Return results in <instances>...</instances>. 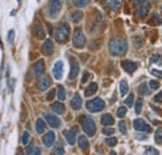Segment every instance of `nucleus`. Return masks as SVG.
I'll list each match as a JSON object with an SVG mask.
<instances>
[{
	"mask_svg": "<svg viewBox=\"0 0 162 155\" xmlns=\"http://www.w3.org/2000/svg\"><path fill=\"white\" fill-rule=\"evenodd\" d=\"M109 51L112 56H121L127 51V41L121 37L112 38L109 43Z\"/></svg>",
	"mask_w": 162,
	"mask_h": 155,
	"instance_id": "1",
	"label": "nucleus"
},
{
	"mask_svg": "<svg viewBox=\"0 0 162 155\" xmlns=\"http://www.w3.org/2000/svg\"><path fill=\"white\" fill-rule=\"evenodd\" d=\"M70 35V26L66 23H61L55 30V39L57 43H66Z\"/></svg>",
	"mask_w": 162,
	"mask_h": 155,
	"instance_id": "2",
	"label": "nucleus"
},
{
	"mask_svg": "<svg viewBox=\"0 0 162 155\" xmlns=\"http://www.w3.org/2000/svg\"><path fill=\"white\" fill-rule=\"evenodd\" d=\"M80 124L82 130L85 132L86 135L89 136H94L96 133V124L90 116H81L80 118Z\"/></svg>",
	"mask_w": 162,
	"mask_h": 155,
	"instance_id": "3",
	"label": "nucleus"
},
{
	"mask_svg": "<svg viewBox=\"0 0 162 155\" xmlns=\"http://www.w3.org/2000/svg\"><path fill=\"white\" fill-rule=\"evenodd\" d=\"M104 108H105V101L101 98H95L92 100H89L86 103V109L91 113L101 111Z\"/></svg>",
	"mask_w": 162,
	"mask_h": 155,
	"instance_id": "4",
	"label": "nucleus"
},
{
	"mask_svg": "<svg viewBox=\"0 0 162 155\" xmlns=\"http://www.w3.org/2000/svg\"><path fill=\"white\" fill-rule=\"evenodd\" d=\"M73 44L75 48H79V49H81V48L85 46L86 44V39H85V35H84L82 30L80 28H76L74 30V35H73Z\"/></svg>",
	"mask_w": 162,
	"mask_h": 155,
	"instance_id": "5",
	"label": "nucleus"
},
{
	"mask_svg": "<svg viewBox=\"0 0 162 155\" xmlns=\"http://www.w3.org/2000/svg\"><path fill=\"white\" fill-rule=\"evenodd\" d=\"M61 8H62V0H50L49 9H47V14H49L50 18L55 19V18L59 15Z\"/></svg>",
	"mask_w": 162,
	"mask_h": 155,
	"instance_id": "6",
	"label": "nucleus"
},
{
	"mask_svg": "<svg viewBox=\"0 0 162 155\" xmlns=\"http://www.w3.org/2000/svg\"><path fill=\"white\" fill-rule=\"evenodd\" d=\"M134 128L135 130H139V132H146V133H150L151 132V126L143 120V119H135L134 120Z\"/></svg>",
	"mask_w": 162,
	"mask_h": 155,
	"instance_id": "7",
	"label": "nucleus"
},
{
	"mask_svg": "<svg viewBox=\"0 0 162 155\" xmlns=\"http://www.w3.org/2000/svg\"><path fill=\"white\" fill-rule=\"evenodd\" d=\"M62 74H64V64L62 61H56L54 64V68H52V76L55 78L56 80H60L62 78Z\"/></svg>",
	"mask_w": 162,
	"mask_h": 155,
	"instance_id": "8",
	"label": "nucleus"
},
{
	"mask_svg": "<svg viewBox=\"0 0 162 155\" xmlns=\"http://www.w3.org/2000/svg\"><path fill=\"white\" fill-rule=\"evenodd\" d=\"M70 64H71V68H70V79H75V78L79 75L80 65H79V61H77L75 58H71L70 59Z\"/></svg>",
	"mask_w": 162,
	"mask_h": 155,
	"instance_id": "9",
	"label": "nucleus"
},
{
	"mask_svg": "<svg viewBox=\"0 0 162 155\" xmlns=\"http://www.w3.org/2000/svg\"><path fill=\"white\" fill-rule=\"evenodd\" d=\"M44 118H45V120L47 121V124H49L51 128H60V125H61V121H60V119L56 115L45 114Z\"/></svg>",
	"mask_w": 162,
	"mask_h": 155,
	"instance_id": "10",
	"label": "nucleus"
},
{
	"mask_svg": "<svg viewBox=\"0 0 162 155\" xmlns=\"http://www.w3.org/2000/svg\"><path fill=\"white\" fill-rule=\"evenodd\" d=\"M121 67L125 71H127L129 74H132L134 71L137 69V64L135 61H131V60H122L121 61Z\"/></svg>",
	"mask_w": 162,
	"mask_h": 155,
	"instance_id": "11",
	"label": "nucleus"
},
{
	"mask_svg": "<svg viewBox=\"0 0 162 155\" xmlns=\"http://www.w3.org/2000/svg\"><path fill=\"white\" fill-rule=\"evenodd\" d=\"M34 35L38 39H44L45 38V30H44V26L40 21H36L34 24Z\"/></svg>",
	"mask_w": 162,
	"mask_h": 155,
	"instance_id": "12",
	"label": "nucleus"
},
{
	"mask_svg": "<svg viewBox=\"0 0 162 155\" xmlns=\"http://www.w3.org/2000/svg\"><path fill=\"white\" fill-rule=\"evenodd\" d=\"M38 85H39V89L41 91H44L46 90V89H49L50 85H51V80H50V78L47 76V75H43L40 78V80L38 83Z\"/></svg>",
	"mask_w": 162,
	"mask_h": 155,
	"instance_id": "13",
	"label": "nucleus"
},
{
	"mask_svg": "<svg viewBox=\"0 0 162 155\" xmlns=\"http://www.w3.org/2000/svg\"><path fill=\"white\" fill-rule=\"evenodd\" d=\"M64 135H65V139L68 140V143H69L70 145H74L75 144V141H76V130L75 129L65 130Z\"/></svg>",
	"mask_w": 162,
	"mask_h": 155,
	"instance_id": "14",
	"label": "nucleus"
},
{
	"mask_svg": "<svg viewBox=\"0 0 162 155\" xmlns=\"http://www.w3.org/2000/svg\"><path fill=\"white\" fill-rule=\"evenodd\" d=\"M45 71V64H44V60H39L36 64L34 65V69H33V73L35 76H40L43 75Z\"/></svg>",
	"mask_w": 162,
	"mask_h": 155,
	"instance_id": "15",
	"label": "nucleus"
},
{
	"mask_svg": "<svg viewBox=\"0 0 162 155\" xmlns=\"http://www.w3.org/2000/svg\"><path fill=\"white\" fill-rule=\"evenodd\" d=\"M54 51V44L50 39H46L43 44V53L45 55H51Z\"/></svg>",
	"mask_w": 162,
	"mask_h": 155,
	"instance_id": "16",
	"label": "nucleus"
},
{
	"mask_svg": "<svg viewBox=\"0 0 162 155\" xmlns=\"http://www.w3.org/2000/svg\"><path fill=\"white\" fill-rule=\"evenodd\" d=\"M43 141H44L45 146L50 148V146L54 144V141H55V133H54V132L46 133V134L44 135V138H43Z\"/></svg>",
	"mask_w": 162,
	"mask_h": 155,
	"instance_id": "17",
	"label": "nucleus"
},
{
	"mask_svg": "<svg viewBox=\"0 0 162 155\" xmlns=\"http://www.w3.org/2000/svg\"><path fill=\"white\" fill-rule=\"evenodd\" d=\"M81 106H82V99L79 94H75L74 98L71 99V108L74 110H79L81 109Z\"/></svg>",
	"mask_w": 162,
	"mask_h": 155,
	"instance_id": "18",
	"label": "nucleus"
},
{
	"mask_svg": "<svg viewBox=\"0 0 162 155\" xmlns=\"http://www.w3.org/2000/svg\"><path fill=\"white\" fill-rule=\"evenodd\" d=\"M104 3L106 7H109L110 9H118L122 5V0H104Z\"/></svg>",
	"mask_w": 162,
	"mask_h": 155,
	"instance_id": "19",
	"label": "nucleus"
},
{
	"mask_svg": "<svg viewBox=\"0 0 162 155\" xmlns=\"http://www.w3.org/2000/svg\"><path fill=\"white\" fill-rule=\"evenodd\" d=\"M135 11H136V15L140 16V18H143L148 14V7L147 5H142V7H135Z\"/></svg>",
	"mask_w": 162,
	"mask_h": 155,
	"instance_id": "20",
	"label": "nucleus"
},
{
	"mask_svg": "<svg viewBox=\"0 0 162 155\" xmlns=\"http://www.w3.org/2000/svg\"><path fill=\"white\" fill-rule=\"evenodd\" d=\"M96 91H97V84H96V83H91V84L85 89V97H91Z\"/></svg>",
	"mask_w": 162,
	"mask_h": 155,
	"instance_id": "21",
	"label": "nucleus"
},
{
	"mask_svg": "<svg viewBox=\"0 0 162 155\" xmlns=\"http://www.w3.org/2000/svg\"><path fill=\"white\" fill-rule=\"evenodd\" d=\"M77 143H79V146L82 149V150H86L89 149V140L85 135H80L79 139H77Z\"/></svg>",
	"mask_w": 162,
	"mask_h": 155,
	"instance_id": "22",
	"label": "nucleus"
},
{
	"mask_svg": "<svg viewBox=\"0 0 162 155\" xmlns=\"http://www.w3.org/2000/svg\"><path fill=\"white\" fill-rule=\"evenodd\" d=\"M101 124L105 125V126H110V125L113 124V118L110 114H105L101 118Z\"/></svg>",
	"mask_w": 162,
	"mask_h": 155,
	"instance_id": "23",
	"label": "nucleus"
},
{
	"mask_svg": "<svg viewBox=\"0 0 162 155\" xmlns=\"http://www.w3.org/2000/svg\"><path fill=\"white\" fill-rule=\"evenodd\" d=\"M51 109L56 113V114H64L65 113V106L61 103H54L51 105Z\"/></svg>",
	"mask_w": 162,
	"mask_h": 155,
	"instance_id": "24",
	"label": "nucleus"
},
{
	"mask_svg": "<svg viewBox=\"0 0 162 155\" xmlns=\"http://www.w3.org/2000/svg\"><path fill=\"white\" fill-rule=\"evenodd\" d=\"M139 94L140 95H143V97H146V95H150V89H148V85L146 83H142V84L139 86Z\"/></svg>",
	"mask_w": 162,
	"mask_h": 155,
	"instance_id": "25",
	"label": "nucleus"
},
{
	"mask_svg": "<svg viewBox=\"0 0 162 155\" xmlns=\"http://www.w3.org/2000/svg\"><path fill=\"white\" fill-rule=\"evenodd\" d=\"M120 93H121L122 97H125V95L129 93V84H127V81L126 80L120 81Z\"/></svg>",
	"mask_w": 162,
	"mask_h": 155,
	"instance_id": "26",
	"label": "nucleus"
},
{
	"mask_svg": "<svg viewBox=\"0 0 162 155\" xmlns=\"http://www.w3.org/2000/svg\"><path fill=\"white\" fill-rule=\"evenodd\" d=\"M36 132L39 134H43L45 132V123L43 119H38L36 120Z\"/></svg>",
	"mask_w": 162,
	"mask_h": 155,
	"instance_id": "27",
	"label": "nucleus"
},
{
	"mask_svg": "<svg viewBox=\"0 0 162 155\" xmlns=\"http://www.w3.org/2000/svg\"><path fill=\"white\" fill-rule=\"evenodd\" d=\"M150 63L151 64H157V65H162V55L161 54H153L150 59Z\"/></svg>",
	"mask_w": 162,
	"mask_h": 155,
	"instance_id": "28",
	"label": "nucleus"
},
{
	"mask_svg": "<svg viewBox=\"0 0 162 155\" xmlns=\"http://www.w3.org/2000/svg\"><path fill=\"white\" fill-rule=\"evenodd\" d=\"M57 98H59V100H61V101L66 99V91H65V89H64L62 85L57 86Z\"/></svg>",
	"mask_w": 162,
	"mask_h": 155,
	"instance_id": "29",
	"label": "nucleus"
},
{
	"mask_svg": "<svg viewBox=\"0 0 162 155\" xmlns=\"http://www.w3.org/2000/svg\"><path fill=\"white\" fill-rule=\"evenodd\" d=\"M26 154L28 155H39V154H41V149H39L36 146H29L26 149Z\"/></svg>",
	"mask_w": 162,
	"mask_h": 155,
	"instance_id": "30",
	"label": "nucleus"
},
{
	"mask_svg": "<svg viewBox=\"0 0 162 155\" xmlns=\"http://www.w3.org/2000/svg\"><path fill=\"white\" fill-rule=\"evenodd\" d=\"M82 13H81V11H79V10H77V11H74V13L73 14H71V20H73L74 23H79L81 19H82Z\"/></svg>",
	"mask_w": 162,
	"mask_h": 155,
	"instance_id": "31",
	"label": "nucleus"
},
{
	"mask_svg": "<svg viewBox=\"0 0 162 155\" xmlns=\"http://www.w3.org/2000/svg\"><path fill=\"white\" fill-rule=\"evenodd\" d=\"M73 1H74V5L76 8H84V7H86V5H89L91 0H73Z\"/></svg>",
	"mask_w": 162,
	"mask_h": 155,
	"instance_id": "32",
	"label": "nucleus"
},
{
	"mask_svg": "<svg viewBox=\"0 0 162 155\" xmlns=\"http://www.w3.org/2000/svg\"><path fill=\"white\" fill-rule=\"evenodd\" d=\"M151 24H155V25H158V24H162V16L160 15V14H157V13H155L153 15H152V19H151V21H150Z\"/></svg>",
	"mask_w": 162,
	"mask_h": 155,
	"instance_id": "33",
	"label": "nucleus"
},
{
	"mask_svg": "<svg viewBox=\"0 0 162 155\" xmlns=\"http://www.w3.org/2000/svg\"><path fill=\"white\" fill-rule=\"evenodd\" d=\"M155 141L158 143V144H161V143H162V126H160L157 130H156V133H155Z\"/></svg>",
	"mask_w": 162,
	"mask_h": 155,
	"instance_id": "34",
	"label": "nucleus"
},
{
	"mask_svg": "<svg viewBox=\"0 0 162 155\" xmlns=\"http://www.w3.org/2000/svg\"><path fill=\"white\" fill-rule=\"evenodd\" d=\"M142 104H143L142 99H137V100H136V104H135V111H136V114H141Z\"/></svg>",
	"mask_w": 162,
	"mask_h": 155,
	"instance_id": "35",
	"label": "nucleus"
},
{
	"mask_svg": "<svg viewBox=\"0 0 162 155\" xmlns=\"http://www.w3.org/2000/svg\"><path fill=\"white\" fill-rule=\"evenodd\" d=\"M52 154H59V155H62V154H65V149L62 148V145L61 144H57L56 146H55V149L52 150Z\"/></svg>",
	"mask_w": 162,
	"mask_h": 155,
	"instance_id": "36",
	"label": "nucleus"
},
{
	"mask_svg": "<svg viewBox=\"0 0 162 155\" xmlns=\"http://www.w3.org/2000/svg\"><path fill=\"white\" fill-rule=\"evenodd\" d=\"M148 3L150 0H134L135 7H142V5H147L148 7Z\"/></svg>",
	"mask_w": 162,
	"mask_h": 155,
	"instance_id": "37",
	"label": "nucleus"
},
{
	"mask_svg": "<svg viewBox=\"0 0 162 155\" xmlns=\"http://www.w3.org/2000/svg\"><path fill=\"white\" fill-rule=\"evenodd\" d=\"M126 111H127V109H126L125 106H120V108L117 109V116L118 118H123L126 115Z\"/></svg>",
	"mask_w": 162,
	"mask_h": 155,
	"instance_id": "38",
	"label": "nucleus"
},
{
	"mask_svg": "<svg viewBox=\"0 0 162 155\" xmlns=\"http://www.w3.org/2000/svg\"><path fill=\"white\" fill-rule=\"evenodd\" d=\"M106 144L109 145V146H115L116 144H117V139L116 138H107L106 139Z\"/></svg>",
	"mask_w": 162,
	"mask_h": 155,
	"instance_id": "39",
	"label": "nucleus"
},
{
	"mask_svg": "<svg viewBox=\"0 0 162 155\" xmlns=\"http://www.w3.org/2000/svg\"><path fill=\"white\" fill-rule=\"evenodd\" d=\"M125 105H127L129 108L134 105V95H129V98L125 99Z\"/></svg>",
	"mask_w": 162,
	"mask_h": 155,
	"instance_id": "40",
	"label": "nucleus"
},
{
	"mask_svg": "<svg viewBox=\"0 0 162 155\" xmlns=\"http://www.w3.org/2000/svg\"><path fill=\"white\" fill-rule=\"evenodd\" d=\"M145 154H148V155H157L158 154V150L157 149H155V148H147L146 150H145Z\"/></svg>",
	"mask_w": 162,
	"mask_h": 155,
	"instance_id": "41",
	"label": "nucleus"
},
{
	"mask_svg": "<svg viewBox=\"0 0 162 155\" xmlns=\"http://www.w3.org/2000/svg\"><path fill=\"white\" fill-rule=\"evenodd\" d=\"M118 129H120V132H121L123 135H126V133H127V129H126V124H125L123 121L118 123Z\"/></svg>",
	"mask_w": 162,
	"mask_h": 155,
	"instance_id": "42",
	"label": "nucleus"
},
{
	"mask_svg": "<svg viewBox=\"0 0 162 155\" xmlns=\"http://www.w3.org/2000/svg\"><path fill=\"white\" fill-rule=\"evenodd\" d=\"M14 84H15V79H10V78H9V80H8V86H9V91H10V93L14 91Z\"/></svg>",
	"mask_w": 162,
	"mask_h": 155,
	"instance_id": "43",
	"label": "nucleus"
},
{
	"mask_svg": "<svg viewBox=\"0 0 162 155\" xmlns=\"http://www.w3.org/2000/svg\"><path fill=\"white\" fill-rule=\"evenodd\" d=\"M29 140H30V134L29 133H24L23 134V144L24 145H28L29 144Z\"/></svg>",
	"mask_w": 162,
	"mask_h": 155,
	"instance_id": "44",
	"label": "nucleus"
},
{
	"mask_svg": "<svg viewBox=\"0 0 162 155\" xmlns=\"http://www.w3.org/2000/svg\"><path fill=\"white\" fill-rule=\"evenodd\" d=\"M150 88L151 89H158V86H160V83L157 81V80H150Z\"/></svg>",
	"mask_w": 162,
	"mask_h": 155,
	"instance_id": "45",
	"label": "nucleus"
},
{
	"mask_svg": "<svg viewBox=\"0 0 162 155\" xmlns=\"http://www.w3.org/2000/svg\"><path fill=\"white\" fill-rule=\"evenodd\" d=\"M14 37H15V31L14 30H9V33H8V41H9V43H13Z\"/></svg>",
	"mask_w": 162,
	"mask_h": 155,
	"instance_id": "46",
	"label": "nucleus"
},
{
	"mask_svg": "<svg viewBox=\"0 0 162 155\" xmlns=\"http://www.w3.org/2000/svg\"><path fill=\"white\" fill-rule=\"evenodd\" d=\"M151 73L155 75V76H157V78H161L162 79V70H157V69H151Z\"/></svg>",
	"mask_w": 162,
	"mask_h": 155,
	"instance_id": "47",
	"label": "nucleus"
},
{
	"mask_svg": "<svg viewBox=\"0 0 162 155\" xmlns=\"http://www.w3.org/2000/svg\"><path fill=\"white\" fill-rule=\"evenodd\" d=\"M153 100L156 101V103H161V101H162V90H161L158 94L155 95V97H153Z\"/></svg>",
	"mask_w": 162,
	"mask_h": 155,
	"instance_id": "48",
	"label": "nucleus"
},
{
	"mask_svg": "<svg viewBox=\"0 0 162 155\" xmlns=\"http://www.w3.org/2000/svg\"><path fill=\"white\" fill-rule=\"evenodd\" d=\"M113 133H115V130H113L112 128H107V126H106V128L104 129V134H105V135H112Z\"/></svg>",
	"mask_w": 162,
	"mask_h": 155,
	"instance_id": "49",
	"label": "nucleus"
},
{
	"mask_svg": "<svg viewBox=\"0 0 162 155\" xmlns=\"http://www.w3.org/2000/svg\"><path fill=\"white\" fill-rule=\"evenodd\" d=\"M90 76H91V75H90V73H87V71H86V73H84V76H82V83H86V81L90 79Z\"/></svg>",
	"mask_w": 162,
	"mask_h": 155,
	"instance_id": "50",
	"label": "nucleus"
},
{
	"mask_svg": "<svg viewBox=\"0 0 162 155\" xmlns=\"http://www.w3.org/2000/svg\"><path fill=\"white\" fill-rule=\"evenodd\" d=\"M54 97H55V90H51L49 94H47V97H46V99L47 100H51Z\"/></svg>",
	"mask_w": 162,
	"mask_h": 155,
	"instance_id": "51",
	"label": "nucleus"
}]
</instances>
